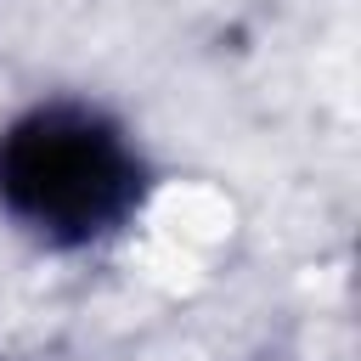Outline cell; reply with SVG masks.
I'll use <instances>...</instances> for the list:
<instances>
[{
	"instance_id": "obj_1",
	"label": "cell",
	"mask_w": 361,
	"mask_h": 361,
	"mask_svg": "<svg viewBox=\"0 0 361 361\" xmlns=\"http://www.w3.org/2000/svg\"><path fill=\"white\" fill-rule=\"evenodd\" d=\"M135 197V152L85 107H39L0 135V203L51 243H90L113 231Z\"/></svg>"
}]
</instances>
